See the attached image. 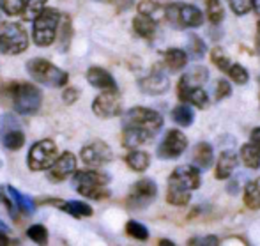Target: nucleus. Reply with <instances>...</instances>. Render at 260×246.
Returning <instances> with one entry per match:
<instances>
[{
	"label": "nucleus",
	"instance_id": "30",
	"mask_svg": "<svg viewBox=\"0 0 260 246\" xmlns=\"http://www.w3.org/2000/svg\"><path fill=\"white\" fill-rule=\"evenodd\" d=\"M138 11L140 14H145V16L152 18V20H161L165 18V7L159 6L154 0H144V2L138 4Z\"/></svg>",
	"mask_w": 260,
	"mask_h": 246
},
{
	"label": "nucleus",
	"instance_id": "19",
	"mask_svg": "<svg viewBox=\"0 0 260 246\" xmlns=\"http://www.w3.org/2000/svg\"><path fill=\"white\" fill-rule=\"evenodd\" d=\"M237 167V154L234 150H223L219 154L218 167H216V179H229Z\"/></svg>",
	"mask_w": 260,
	"mask_h": 246
},
{
	"label": "nucleus",
	"instance_id": "40",
	"mask_svg": "<svg viewBox=\"0 0 260 246\" xmlns=\"http://www.w3.org/2000/svg\"><path fill=\"white\" fill-rule=\"evenodd\" d=\"M232 94V87L226 80H218L216 82V89H214V98L216 101H221V99L229 98Z\"/></svg>",
	"mask_w": 260,
	"mask_h": 246
},
{
	"label": "nucleus",
	"instance_id": "46",
	"mask_svg": "<svg viewBox=\"0 0 260 246\" xmlns=\"http://www.w3.org/2000/svg\"><path fill=\"white\" fill-rule=\"evenodd\" d=\"M229 243H241V244H246V241L244 239H239V237H230V239H225V244Z\"/></svg>",
	"mask_w": 260,
	"mask_h": 246
},
{
	"label": "nucleus",
	"instance_id": "35",
	"mask_svg": "<svg viewBox=\"0 0 260 246\" xmlns=\"http://www.w3.org/2000/svg\"><path fill=\"white\" fill-rule=\"evenodd\" d=\"M126 232L129 234L131 237L138 239V241H147L149 239V230H147V227L142 225V223H138V222H135V220L127 222Z\"/></svg>",
	"mask_w": 260,
	"mask_h": 246
},
{
	"label": "nucleus",
	"instance_id": "5",
	"mask_svg": "<svg viewBox=\"0 0 260 246\" xmlns=\"http://www.w3.org/2000/svg\"><path fill=\"white\" fill-rule=\"evenodd\" d=\"M27 71L38 83L46 87H62L68 83V73L58 69L45 58H32L27 62Z\"/></svg>",
	"mask_w": 260,
	"mask_h": 246
},
{
	"label": "nucleus",
	"instance_id": "53",
	"mask_svg": "<svg viewBox=\"0 0 260 246\" xmlns=\"http://www.w3.org/2000/svg\"><path fill=\"white\" fill-rule=\"evenodd\" d=\"M258 82H260V78H258Z\"/></svg>",
	"mask_w": 260,
	"mask_h": 246
},
{
	"label": "nucleus",
	"instance_id": "27",
	"mask_svg": "<svg viewBox=\"0 0 260 246\" xmlns=\"http://www.w3.org/2000/svg\"><path fill=\"white\" fill-rule=\"evenodd\" d=\"M241 160H243L244 167L257 170L260 167V150L253 144H244L241 147Z\"/></svg>",
	"mask_w": 260,
	"mask_h": 246
},
{
	"label": "nucleus",
	"instance_id": "41",
	"mask_svg": "<svg viewBox=\"0 0 260 246\" xmlns=\"http://www.w3.org/2000/svg\"><path fill=\"white\" fill-rule=\"evenodd\" d=\"M230 9L237 14V16H243V14L250 13L251 9V0H229Z\"/></svg>",
	"mask_w": 260,
	"mask_h": 246
},
{
	"label": "nucleus",
	"instance_id": "11",
	"mask_svg": "<svg viewBox=\"0 0 260 246\" xmlns=\"http://www.w3.org/2000/svg\"><path fill=\"white\" fill-rule=\"evenodd\" d=\"M186 147H188L186 135L179 130H170L161 140L159 147H157V156L163 158V160H174V158L181 156Z\"/></svg>",
	"mask_w": 260,
	"mask_h": 246
},
{
	"label": "nucleus",
	"instance_id": "9",
	"mask_svg": "<svg viewBox=\"0 0 260 246\" xmlns=\"http://www.w3.org/2000/svg\"><path fill=\"white\" fill-rule=\"evenodd\" d=\"M124 126L144 128V130L156 133V131L163 126V117H161L156 110L144 108V106H137V108H131L129 112L126 113Z\"/></svg>",
	"mask_w": 260,
	"mask_h": 246
},
{
	"label": "nucleus",
	"instance_id": "23",
	"mask_svg": "<svg viewBox=\"0 0 260 246\" xmlns=\"http://www.w3.org/2000/svg\"><path fill=\"white\" fill-rule=\"evenodd\" d=\"M212 160H214V152H212V147L207 144V142H200V144L195 145V150H193V163L199 168H209L212 165Z\"/></svg>",
	"mask_w": 260,
	"mask_h": 246
},
{
	"label": "nucleus",
	"instance_id": "34",
	"mask_svg": "<svg viewBox=\"0 0 260 246\" xmlns=\"http://www.w3.org/2000/svg\"><path fill=\"white\" fill-rule=\"evenodd\" d=\"M206 11L211 23L216 25L223 20V6L219 0H206Z\"/></svg>",
	"mask_w": 260,
	"mask_h": 246
},
{
	"label": "nucleus",
	"instance_id": "48",
	"mask_svg": "<svg viewBox=\"0 0 260 246\" xmlns=\"http://www.w3.org/2000/svg\"><path fill=\"white\" fill-rule=\"evenodd\" d=\"M0 244H11V239L4 232H0Z\"/></svg>",
	"mask_w": 260,
	"mask_h": 246
},
{
	"label": "nucleus",
	"instance_id": "7",
	"mask_svg": "<svg viewBox=\"0 0 260 246\" xmlns=\"http://www.w3.org/2000/svg\"><path fill=\"white\" fill-rule=\"evenodd\" d=\"M13 101H14V108H16L18 113H21V115H32V113L38 112L39 106H41L43 94L36 85L20 83V85L14 87Z\"/></svg>",
	"mask_w": 260,
	"mask_h": 246
},
{
	"label": "nucleus",
	"instance_id": "4",
	"mask_svg": "<svg viewBox=\"0 0 260 246\" xmlns=\"http://www.w3.org/2000/svg\"><path fill=\"white\" fill-rule=\"evenodd\" d=\"M165 18L172 27L195 28L204 23V14L197 6L186 2H174L165 7Z\"/></svg>",
	"mask_w": 260,
	"mask_h": 246
},
{
	"label": "nucleus",
	"instance_id": "12",
	"mask_svg": "<svg viewBox=\"0 0 260 246\" xmlns=\"http://www.w3.org/2000/svg\"><path fill=\"white\" fill-rule=\"evenodd\" d=\"M122 103L117 94V90H103L92 103V110L98 117L101 119H112V117L119 115Z\"/></svg>",
	"mask_w": 260,
	"mask_h": 246
},
{
	"label": "nucleus",
	"instance_id": "26",
	"mask_svg": "<svg viewBox=\"0 0 260 246\" xmlns=\"http://www.w3.org/2000/svg\"><path fill=\"white\" fill-rule=\"evenodd\" d=\"M2 142H4V145H6V149L18 150L23 147L25 135H23V131L16 130V128H11V130H6L2 133Z\"/></svg>",
	"mask_w": 260,
	"mask_h": 246
},
{
	"label": "nucleus",
	"instance_id": "44",
	"mask_svg": "<svg viewBox=\"0 0 260 246\" xmlns=\"http://www.w3.org/2000/svg\"><path fill=\"white\" fill-rule=\"evenodd\" d=\"M103 2L113 4V6H117L119 9H129L131 4H133V0H103Z\"/></svg>",
	"mask_w": 260,
	"mask_h": 246
},
{
	"label": "nucleus",
	"instance_id": "47",
	"mask_svg": "<svg viewBox=\"0 0 260 246\" xmlns=\"http://www.w3.org/2000/svg\"><path fill=\"white\" fill-rule=\"evenodd\" d=\"M251 7H253L255 13L260 16V0H251Z\"/></svg>",
	"mask_w": 260,
	"mask_h": 246
},
{
	"label": "nucleus",
	"instance_id": "3",
	"mask_svg": "<svg viewBox=\"0 0 260 246\" xmlns=\"http://www.w3.org/2000/svg\"><path fill=\"white\" fill-rule=\"evenodd\" d=\"M34 27H32V38L34 43L41 48H46L57 38V28L60 25V13L57 9H43L34 18Z\"/></svg>",
	"mask_w": 260,
	"mask_h": 246
},
{
	"label": "nucleus",
	"instance_id": "18",
	"mask_svg": "<svg viewBox=\"0 0 260 246\" xmlns=\"http://www.w3.org/2000/svg\"><path fill=\"white\" fill-rule=\"evenodd\" d=\"M87 80L90 85L100 90H117V83L113 76L103 68H90L87 71Z\"/></svg>",
	"mask_w": 260,
	"mask_h": 246
},
{
	"label": "nucleus",
	"instance_id": "51",
	"mask_svg": "<svg viewBox=\"0 0 260 246\" xmlns=\"http://www.w3.org/2000/svg\"><path fill=\"white\" fill-rule=\"evenodd\" d=\"M0 232H4V234H7V232H9V227H7L4 222H0Z\"/></svg>",
	"mask_w": 260,
	"mask_h": 246
},
{
	"label": "nucleus",
	"instance_id": "8",
	"mask_svg": "<svg viewBox=\"0 0 260 246\" xmlns=\"http://www.w3.org/2000/svg\"><path fill=\"white\" fill-rule=\"evenodd\" d=\"M58 150L57 145L53 144L52 140H41L38 144L32 145L30 152H28V168L30 170H46L53 165V161L57 160Z\"/></svg>",
	"mask_w": 260,
	"mask_h": 246
},
{
	"label": "nucleus",
	"instance_id": "49",
	"mask_svg": "<svg viewBox=\"0 0 260 246\" xmlns=\"http://www.w3.org/2000/svg\"><path fill=\"white\" fill-rule=\"evenodd\" d=\"M237 192H239V188H237V182H230V184H229V193H232V195H234V193H237Z\"/></svg>",
	"mask_w": 260,
	"mask_h": 246
},
{
	"label": "nucleus",
	"instance_id": "37",
	"mask_svg": "<svg viewBox=\"0 0 260 246\" xmlns=\"http://www.w3.org/2000/svg\"><path fill=\"white\" fill-rule=\"evenodd\" d=\"M25 0H0V9L9 16H16L23 11Z\"/></svg>",
	"mask_w": 260,
	"mask_h": 246
},
{
	"label": "nucleus",
	"instance_id": "52",
	"mask_svg": "<svg viewBox=\"0 0 260 246\" xmlns=\"http://www.w3.org/2000/svg\"><path fill=\"white\" fill-rule=\"evenodd\" d=\"M159 244H167V246H174V243H172V241H168V239H161V241H159Z\"/></svg>",
	"mask_w": 260,
	"mask_h": 246
},
{
	"label": "nucleus",
	"instance_id": "45",
	"mask_svg": "<svg viewBox=\"0 0 260 246\" xmlns=\"http://www.w3.org/2000/svg\"><path fill=\"white\" fill-rule=\"evenodd\" d=\"M251 144L260 150V128H255V130L251 131Z\"/></svg>",
	"mask_w": 260,
	"mask_h": 246
},
{
	"label": "nucleus",
	"instance_id": "24",
	"mask_svg": "<svg viewBox=\"0 0 260 246\" xmlns=\"http://www.w3.org/2000/svg\"><path fill=\"white\" fill-rule=\"evenodd\" d=\"M186 64H188V55H186L184 50H179V48L167 50V53H165V66L170 71H181Z\"/></svg>",
	"mask_w": 260,
	"mask_h": 246
},
{
	"label": "nucleus",
	"instance_id": "22",
	"mask_svg": "<svg viewBox=\"0 0 260 246\" xmlns=\"http://www.w3.org/2000/svg\"><path fill=\"white\" fill-rule=\"evenodd\" d=\"M156 27H157L156 20H152V18L145 16V14H138V16L133 20L135 32H137V36H140V38H144V39L154 38Z\"/></svg>",
	"mask_w": 260,
	"mask_h": 246
},
{
	"label": "nucleus",
	"instance_id": "15",
	"mask_svg": "<svg viewBox=\"0 0 260 246\" xmlns=\"http://www.w3.org/2000/svg\"><path fill=\"white\" fill-rule=\"evenodd\" d=\"M177 96L182 103H189V105L197 106V108H207L209 105V96L202 89V85H188L182 80H179Z\"/></svg>",
	"mask_w": 260,
	"mask_h": 246
},
{
	"label": "nucleus",
	"instance_id": "39",
	"mask_svg": "<svg viewBox=\"0 0 260 246\" xmlns=\"http://www.w3.org/2000/svg\"><path fill=\"white\" fill-rule=\"evenodd\" d=\"M27 236L30 237L34 243L45 244L46 241H48V230H46L45 225H32L30 229L27 230Z\"/></svg>",
	"mask_w": 260,
	"mask_h": 246
},
{
	"label": "nucleus",
	"instance_id": "32",
	"mask_svg": "<svg viewBox=\"0 0 260 246\" xmlns=\"http://www.w3.org/2000/svg\"><path fill=\"white\" fill-rule=\"evenodd\" d=\"M206 43L199 38L197 34L188 36V51L193 58H202L206 55Z\"/></svg>",
	"mask_w": 260,
	"mask_h": 246
},
{
	"label": "nucleus",
	"instance_id": "16",
	"mask_svg": "<svg viewBox=\"0 0 260 246\" xmlns=\"http://www.w3.org/2000/svg\"><path fill=\"white\" fill-rule=\"evenodd\" d=\"M76 170V158L73 152H62L57 156L53 165L50 167V179L52 181H64V179L71 177Z\"/></svg>",
	"mask_w": 260,
	"mask_h": 246
},
{
	"label": "nucleus",
	"instance_id": "33",
	"mask_svg": "<svg viewBox=\"0 0 260 246\" xmlns=\"http://www.w3.org/2000/svg\"><path fill=\"white\" fill-rule=\"evenodd\" d=\"M45 4L46 0H25V6H23V18L25 20H34L43 9H45Z\"/></svg>",
	"mask_w": 260,
	"mask_h": 246
},
{
	"label": "nucleus",
	"instance_id": "36",
	"mask_svg": "<svg viewBox=\"0 0 260 246\" xmlns=\"http://www.w3.org/2000/svg\"><path fill=\"white\" fill-rule=\"evenodd\" d=\"M226 75H229L236 83H239V85H243V83H246L248 80H250V73H248L241 64H230V68L226 69Z\"/></svg>",
	"mask_w": 260,
	"mask_h": 246
},
{
	"label": "nucleus",
	"instance_id": "6",
	"mask_svg": "<svg viewBox=\"0 0 260 246\" xmlns=\"http://www.w3.org/2000/svg\"><path fill=\"white\" fill-rule=\"evenodd\" d=\"M28 46V36L25 28L13 21L0 25V51L6 55L23 53Z\"/></svg>",
	"mask_w": 260,
	"mask_h": 246
},
{
	"label": "nucleus",
	"instance_id": "1",
	"mask_svg": "<svg viewBox=\"0 0 260 246\" xmlns=\"http://www.w3.org/2000/svg\"><path fill=\"white\" fill-rule=\"evenodd\" d=\"M200 186V172L193 165H181L172 172L168 179L167 202L172 205H186L191 198L193 190Z\"/></svg>",
	"mask_w": 260,
	"mask_h": 246
},
{
	"label": "nucleus",
	"instance_id": "2",
	"mask_svg": "<svg viewBox=\"0 0 260 246\" xmlns=\"http://www.w3.org/2000/svg\"><path fill=\"white\" fill-rule=\"evenodd\" d=\"M110 182V175L98 170H80L73 175V184L80 195L94 200H103L110 197L106 184Z\"/></svg>",
	"mask_w": 260,
	"mask_h": 246
},
{
	"label": "nucleus",
	"instance_id": "21",
	"mask_svg": "<svg viewBox=\"0 0 260 246\" xmlns=\"http://www.w3.org/2000/svg\"><path fill=\"white\" fill-rule=\"evenodd\" d=\"M58 207L62 211H66L68 214L75 216V218H85V216H92V207L85 202L80 200H60L58 202Z\"/></svg>",
	"mask_w": 260,
	"mask_h": 246
},
{
	"label": "nucleus",
	"instance_id": "25",
	"mask_svg": "<svg viewBox=\"0 0 260 246\" xmlns=\"http://www.w3.org/2000/svg\"><path fill=\"white\" fill-rule=\"evenodd\" d=\"M126 163L131 170L135 172H145L151 165V156L144 150H131L126 156Z\"/></svg>",
	"mask_w": 260,
	"mask_h": 246
},
{
	"label": "nucleus",
	"instance_id": "31",
	"mask_svg": "<svg viewBox=\"0 0 260 246\" xmlns=\"http://www.w3.org/2000/svg\"><path fill=\"white\" fill-rule=\"evenodd\" d=\"M181 80L188 83V85H204L209 80V71L206 68H202V66H199V68L191 69L189 73L182 75Z\"/></svg>",
	"mask_w": 260,
	"mask_h": 246
},
{
	"label": "nucleus",
	"instance_id": "20",
	"mask_svg": "<svg viewBox=\"0 0 260 246\" xmlns=\"http://www.w3.org/2000/svg\"><path fill=\"white\" fill-rule=\"evenodd\" d=\"M4 190H6L7 195H9L14 200L18 211L25 212V214H34V212H36V204H34V200H32L30 197L20 193L16 188H13V186H4Z\"/></svg>",
	"mask_w": 260,
	"mask_h": 246
},
{
	"label": "nucleus",
	"instance_id": "43",
	"mask_svg": "<svg viewBox=\"0 0 260 246\" xmlns=\"http://www.w3.org/2000/svg\"><path fill=\"white\" fill-rule=\"evenodd\" d=\"M219 239L216 236H204V237H193V239H189V244H218Z\"/></svg>",
	"mask_w": 260,
	"mask_h": 246
},
{
	"label": "nucleus",
	"instance_id": "14",
	"mask_svg": "<svg viewBox=\"0 0 260 246\" xmlns=\"http://www.w3.org/2000/svg\"><path fill=\"white\" fill-rule=\"evenodd\" d=\"M138 87L144 94H149V96H159V94H165L170 87V80L159 69H154L149 75H145L144 78L138 80Z\"/></svg>",
	"mask_w": 260,
	"mask_h": 246
},
{
	"label": "nucleus",
	"instance_id": "38",
	"mask_svg": "<svg viewBox=\"0 0 260 246\" xmlns=\"http://www.w3.org/2000/svg\"><path fill=\"white\" fill-rule=\"evenodd\" d=\"M211 60L214 62L216 68L221 69V71H225V73H226V69L230 68V64H232V62H230V58L225 55V51H223L221 48H218V46L211 51Z\"/></svg>",
	"mask_w": 260,
	"mask_h": 246
},
{
	"label": "nucleus",
	"instance_id": "29",
	"mask_svg": "<svg viewBox=\"0 0 260 246\" xmlns=\"http://www.w3.org/2000/svg\"><path fill=\"white\" fill-rule=\"evenodd\" d=\"M244 204L250 209L260 207V177L246 184V188H244Z\"/></svg>",
	"mask_w": 260,
	"mask_h": 246
},
{
	"label": "nucleus",
	"instance_id": "10",
	"mask_svg": "<svg viewBox=\"0 0 260 246\" xmlns=\"http://www.w3.org/2000/svg\"><path fill=\"white\" fill-rule=\"evenodd\" d=\"M157 195V186L152 179H140L135 182L127 195V207L129 209H144L151 204Z\"/></svg>",
	"mask_w": 260,
	"mask_h": 246
},
{
	"label": "nucleus",
	"instance_id": "13",
	"mask_svg": "<svg viewBox=\"0 0 260 246\" xmlns=\"http://www.w3.org/2000/svg\"><path fill=\"white\" fill-rule=\"evenodd\" d=\"M80 156H82L83 163L96 168V167H103V165L110 163L112 158H113V152H112V149L105 144V142L96 140V142L87 144L85 147L82 149Z\"/></svg>",
	"mask_w": 260,
	"mask_h": 246
},
{
	"label": "nucleus",
	"instance_id": "50",
	"mask_svg": "<svg viewBox=\"0 0 260 246\" xmlns=\"http://www.w3.org/2000/svg\"><path fill=\"white\" fill-rule=\"evenodd\" d=\"M255 43H257V50L260 51V21L257 25V39H255Z\"/></svg>",
	"mask_w": 260,
	"mask_h": 246
},
{
	"label": "nucleus",
	"instance_id": "17",
	"mask_svg": "<svg viewBox=\"0 0 260 246\" xmlns=\"http://www.w3.org/2000/svg\"><path fill=\"white\" fill-rule=\"evenodd\" d=\"M154 133L147 131L144 128H137V126H124V133H122V144L127 149H137L140 145L147 144L152 140Z\"/></svg>",
	"mask_w": 260,
	"mask_h": 246
},
{
	"label": "nucleus",
	"instance_id": "42",
	"mask_svg": "<svg viewBox=\"0 0 260 246\" xmlns=\"http://www.w3.org/2000/svg\"><path fill=\"white\" fill-rule=\"evenodd\" d=\"M78 98H80V90L76 87H69V89H64V93H62V99H64L66 105H73Z\"/></svg>",
	"mask_w": 260,
	"mask_h": 246
},
{
	"label": "nucleus",
	"instance_id": "28",
	"mask_svg": "<svg viewBox=\"0 0 260 246\" xmlns=\"http://www.w3.org/2000/svg\"><path fill=\"white\" fill-rule=\"evenodd\" d=\"M172 119H174V122H177L179 126L188 128V126H191V124H193L195 115H193L191 106H188L186 103H182V105H177L174 108V112H172Z\"/></svg>",
	"mask_w": 260,
	"mask_h": 246
}]
</instances>
